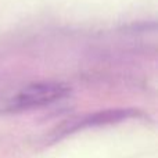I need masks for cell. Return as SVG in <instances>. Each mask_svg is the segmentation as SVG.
Wrapping results in <instances>:
<instances>
[{
    "label": "cell",
    "instance_id": "cell-1",
    "mask_svg": "<svg viewBox=\"0 0 158 158\" xmlns=\"http://www.w3.org/2000/svg\"><path fill=\"white\" fill-rule=\"evenodd\" d=\"M71 87L65 82L39 81L25 85L6 104V111L22 112L52 106L68 97Z\"/></svg>",
    "mask_w": 158,
    "mask_h": 158
},
{
    "label": "cell",
    "instance_id": "cell-2",
    "mask_svg": "<svg viewBox=\"0 0 158 158\" xmlns=\"http://www.w3.org/2000/svg\"><path fill=\"white\" fill-rule=\"evenodd\" d=\"M136 115V111L133 110H110V111L97 112V114H92L87 117L75 118L71 122H67L64 126H61V133L67 135L71 132L79 131V129L90 128V126H97V125H107V123L112 122H121L128 118H133Z\"/></svg>",
    "mask_w": 158,
    "mask_h": 158
}]
</instances>
